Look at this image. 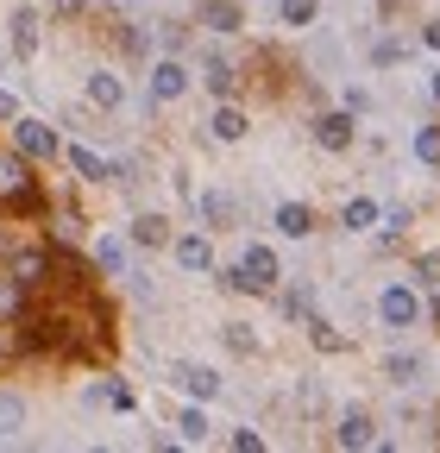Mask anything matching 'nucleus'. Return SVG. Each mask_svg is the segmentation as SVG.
Masks as SVG:
<instances>
[{
  "label": "nucleus",
  "mask_w": 440,
  "mask_h": 453,
  "mask_svg": "<svg viewBox=\"0 0 440 453\" xmlns=\"http://www.w3.org/2000/svg\"><path fill=\"white\" fill-rule=\"evenodd\" d=\"M0 208H38V183H32V157L0 151Z\"/></svg>",
  "instance_id": "obj_1"
},
{
  "label": "nucleus",
  "mask_w": 440,
  "mask_h": 453,
  "mask_svg": "<svg viewBox=\"0 0 440 453\" xmlns=\"http://www.w3.org/2000/svg\"><path fill=\"white\" fill-rule=\"evenodd\" d=\"M13 151H19V157H32V164H44V157H57L64 145H57V127H44V120H26V113H13Z\"/></svg>",
  "instance_id": "obj_2"
},
{
  "label": "nucleus",
  "mask_w": 440,
  "mask_h": 453,
  "mask_svg": "<svg viewBox=\"0 0 440 453\" xmlns=\"http://www.w3.org/2000/svg\"><path fill=\"white\" fill-rule=\"evenodd\" d=\"M239 277H246V296H258V290H277L284 265H277V252H270V246H246V258H239Z\"/></svg>",
  "instance_id": "obj_3"
},
{
  "label": "nucleus",
  "mask_w": 440,
  "mask_h": 453,
  "mask_svg": "<svg viewBox=\"0 0 440 453\" xmlns=\"http://www.w3.org/2000/svg\"><path fill=\"white\" fill-rule=\"evenodd\" d=\"M353 139H359L353 107H334V113H321V120H315V145L321 151H353Z\"/></svg>",
  "instance_id": "obj_4"
},
{
  "label": "nucleus",
  "mask_w": 440,
  "mask_h": 453,
  "mask_svg": "<svg viewBox=\"0 0 440 453\" xmlns=\"http://www.w3.org/2000/svg\"><path fill=\"white\" fill-rule=\"evenodd\" d=\"M377 315H383V327H415L421 321V296L409 290V283H391V290L377 296Z\"/></svg>",
  "instance_id": "obj_5"
},
{
  "label": "nucleus",
  "mask_w": 440,
  "mask_h": 453,
  "mask_svg": "<svg viewBox=\"0 0 440 453\" xmlns=\"http://www.w3.org/2000/svg\"><path fill=\"white\" fill-rule=\"evenodd\" d=\"M0 271H7L13 283H26V290H38V283L50 277V252H44V246H26V252L13 246V258H7V265H0Z\"/></svg>",
  "instance_id": "obj_6"
},
{
  "label": "nucleus",
  "mask_w": 440,
  "mask_h": 453,
  "mask_svg": "<svg viewBox=\"0 0 440 453\" xmlns=\"http://www.w3.org/2000/svg\"><path fill=\"white\" fill-rule=\"evenodd\" d=\"M177 95H189L183 57H157V64H151V101H177Z\"/></svg>",
  "instance_id": "obj_7"
},
{
  "label": "nucleus",
  "mask_w": 440,
  "mask_h": 453,
  "mask_svg": "<svg viewBox=\"0 0 440 453\" xmlns=\"http://www.w3.org/2000/svg\"><path fill=\"white\" fill-rule=\"evenodd\" d=\"M171 384H177V390H189L195 403L220 396V372H208V365H171Z\"/></svg>",
  "instance_id": "obj_8"
},
{
  "label": "nucleus",
  "mask_w": 440,
  "mask_h": 453,
  "mask_svg": "<svg viewBox=\"0 0 440 453\" xmlns=\"http://www.w3.org/2000/svg\"><path fill=\"white\" fill-rule=\"evenodd\" d=\"M171 252H177L183 271H214V246H208V234H171Z\"/></svg>",
  "instance_id": "obj_9"
},
{
  "label": "nucleus",
  "mask_w": 440,
  "mask_h": 453,
  "mask_svg": "<svg viewBox=\"0 0 440 453\" xmlns=\"http://www.w3.org/2000/svg\"><path fill=\"white\" fill-rule=\"evenodd\" d=\"M334 447H377V422H371L365 410H346V416L334 422Z\"/></svg>",
  "instance_id": "obj_10"
},
{
  "label": "nucleus",
  "mask_w": 440,
  "mask_h": 453,
  "mask_svg": "<svg viewBox=\"0 0 440 453\" xmlns=\"http://www.w3.org/2000/svg\"><path fill=\"white\" fill-rule=\"evenodd\" d=\"M208 127H214V139H220V145H239V139L252 133V120H246V113H239L233 101H220V107H214V120H208Z\"/></svg>",
  "instance_id": "obj_11"
},
{
  "label": "nucleus",
  "mask_w": 440,
  "mask_h": 453,
  "mask_svg": "<svg viewBox=\"0 0 440 453\" xmlns=\"http://www.w3.org/2000/svg\"><path fill=\"white\" fill-rule=\"evenodd\" d=\"M201 26L220 32V38H233V32L246 26V13H239V0H208V7H201Z\"/></svg>",
  "instance_id": "obj_12"
},
{
  "label": "nucleus",
  "mask_w": 440,
  "mask_h": 453,
  "mask_svg": "<svg viewBox=\"0 0 440 453\" xmlns=\"http://www.w3.org/2000/svg\"><path fill=\"white\" fill-rule=\"evenodd\" d=\"M201 82H208V95H220V101H233V88H239V70L227 64V57H208V70H201Z\"/></svg>",
  "instance_id": "obj_13"
},
{
  "label": "nucleus",
  "mask_w": 440,
  "mask_h": 453,
  "mask_svg": "<svg viewBox=\"0 0 440 453\" xmlns=\"http://www.w3.org/2000/svg\"><path fill=\"white\" fill-rule=\"evenodd\" d=\"M70 164H76V177H88V183H114V164H107L101 151H88V145H70Z\"/></svg>",
  "instance_id": "obj_14"
},
{
  "label": "nucleus",
  "mask_w": 440,
  "mask_h": 453,
  "mask_svg": "<svg viewBox=\"0 0 440 453\" xmlns=\"http://www.w3.org/2000/svg\"><path fill=\"white\" fill-rule=\"evenodd\" d=\"M88 101H95V107H107V113H114V107L126 101V88H120V76H114V70H95V76H88Z\"/></svg>",
  "instance_id": "obj_15"
},
{
  "label": "nucleus",
  "mask_w": 440,
  "mask_h": 453,
  "mask_svg": "<svg viewBox=\"0 0 440 453\" xmlns=\"http://www.w3.org/2000/svg\"><path fill=\"white\" fill-rule=\"evenodd\" d=\"M277 234H284V240H308V234H315V214H308L302 202H284V208H277Z\"/></svg>",
  "instance_id": "obj_16"
},
{
  "label": "nucleus",
  "mask_w": 440,
  "mask_h": 453,
  "mask_svg": "<svg viewBox=\"0 0 440 453\" xmlns=\"http://www.w3.org/2000/svg\"><path fill=\"white\" fill-rule=\"evenodd\" d=\"M377 214H383V208H377L371 196H353V202L340 208V226H346V234H365V226H377Z\"/></svg>",
  "instance_id": "obj_17"
},
{
  "label": "nucleus",
  "mask_w": 440,
  "mask_h": 453,
  "mask_svg": "<svg viewBox=\"0 0 440 453\" xmlns=\"http://www.w3.org/2000/svg\"><path fill=\"white\" fill-rule=\"evenodd\" d=\"M208 428H214V422H208V410H201V403H189V410L177 416V441H183V447H201V441H208Z\"/></svg>",
  "instance_id": "obj_18"
},
{
  "label": "nucleus",
  "mask_w": 440,
  "mask_h": 453,
  "mask_svg": "<svg viewBox=\"0 0 440 453\" xmlns=\"http://www.w3.org/2000/svg\"><path fill=\"white\" fill-rule=\"evenodd\" d=\"M133 246H171V220H163V214H139L133 220Z\"/></svg>",
  "instance_id": "obj_19"
},
{
  "label": "nucleus",
  "mask_w": 440,
  "mask_h": 453,
  "mask_svg": "<svg viewBox=\"0 0 440 453\" xmlns=\"http://www.w3.org/2000/svg\"><path fill=\"white\" fill-rule=\"evenodd\" d=\"M13 50H19V57H38V13H32V7L13 13Z\"/></svg>",
  "instance_id": "obj_20"
},
{
  "label": "nucleus",
  "mask_w": 440,
  "mask_h": 453,
  "mask_svg": "<svg viewBox=\"0 0 440 453\" xmlns=\"http://www.w3.org/2000/svg\"><path fill=\"white\" fill-rule=\"evenodd\" d=\"M19 315H26V283H13L7 271H0V327L19 321Z\"/></svg>",
  "instance_id": "obj_21"
},
{
  "label": "nucleus",
  "mask_w": 440,
  "mask_h": 453,
  "mask_svg": "<svg viewBox=\"0 0 440 453\" xmlns=\"http://www.w3.org/2000/svg\"><path fill=\"white\" fill-rule=\"evenodd\" d=\"M95 265H101L107 277H133V271H126V240H95Z\"/></svg>",
  "instance_id": "obj_22"
},
{
  "label": "nucleus",
  "mask_w": 440,
  "mask_h": 453,
  "mask_svg": "<svg viewBox=\"0 0 440 453\" xmlns=\"http://www.w3.org/2000/svg\"><path fill=\"white\" fill-rule=\"evenodd\" d=\"M19 428H26V396L0 390V434H19Z\"/></svg>",
  "instance_id": "obj_23"
},
{
  "label": "nucleus",
  "mask_w": 440,
  "mask_h": 453,
  "mask_svg": "<svg viewBox=\"0 0 440 453\" xmlns=\"http://www.w3.org/2000/svg\"><path fill=\"white\" fill-rule=\"evenodd\" d=\"M383 378H391V384H415L421 378V359L415 353H391V359H383Z\"/></svg>",
  "instance_id": "obj_24"
},
{
  "label": "nucleus",
  "mask_w": 440,
  "mask_h": 453,
  "mask_svg": "<svg viewBox=\"0 0 440 453\" xmlns=\"http://www.w3.org/2000/svg\"><path fill=\"white\" fill-rule=\"evenodd\" d=\"M220 340H227V347H233L239 359H252V353H258V334H252L246 321H227V327H220Z\"/></svg>",
  "instance_id": "obj_25"
},
{
  "label": "nucleus",
  "mask_w": 440,
  "mask_h": 453,
  "mask_svg": "<svg viewBox=\"0 0 440 453\" xmlns=\"http://www.w3.org/2000/svg\"><path fill=\"white\" fill-rule=\"evenodd\" d=\"M315 13H321V0H277L284 26H315Z\"/></svg>",
  "instance_id": "obj_26"
},
{
  "label": "nucleus",
  "mask_w": 440,
  "mask_h": 453,
  "mask_svg": "<svg viewBox=\"0 0 440 453\" xmlns=\"http://www.w3.org/2000/svg\"><path fill=\"white\" fill-rule=\"evenodd\" d=\"M201 220H208V226H227V220H233V196L208 189V196H201Z\"/></svg>",
  "instance_id": "obj_27"
},
{
  "label": "nucleus",
  "mask_w": 440,
  "mask_h": 453,
  "mask_svg": "<svg viewBox=\"0 0 440 453\" xmlns=\"http://www.w3.org/2000/svg\"><path fill=\"white\" fill-rule=\"evenodd\" d=\"M308 340H315L321 353H346V334H340V327H327V321H315V315H308Z\"/></svg>",
  "instance_id": "obj_28"
},
{
  "label": "nucleus",
  "mask_w": 440,
  "mask_h": 453,
  "mask_svg": "<svg viewBox=\"0 0 440 453\" xmlns=\"http://www.w3.org/2000/svg\"><path fill=\"white\" fill-rule=\"evenodd\" d=\"M415 157L421 164H440V127H421L415 133Z\"/></svg>",
  "instance_id": "obj_29"
},
{
  "label": "nucleus",
  "mask_w": 440,
  "mask_h": 453,
  "mask_svg": "<svg viewBox=\"0 0 440 453\" xmlns=\"http://www.w3.org/2000/svg\"><path fill=\"white\" fill-rule=\"evenodd\" d=\"M284 315H315V290H308V283L284 296Z\"/></svg>",
  "instance_id": "obj_30"
},
{
  "label": "nucleus",
  "mask_w": 440,
  "mask_h": 453,
  "mask_svg": "<svg viewBox=\"0 0 440 453\" xmlns=\"http://www.w3.org/2000/svg\"><path fill=\"white\" fill-rule=\"evenodd\" d=\"M371 64H403V44L397 38H377L371 44Z\"/></svg>",
  "instance_id": "obj_31"
},
{
  "label": "nucleus",
  "mask_w": 440,
  "mask_h": 453,
  "mask_svg": "<svg viewBox=\"0 0 440 453\" xmlns=\"http://www.w3.org/2000/svg\"><path fill=\"white\" fill-rule=\"evenodd\" d=\"M227 441H233V453H258V447H264V434H258V428H233Z\"/></svg>",
  "instance_id": "obj_32"
},
{
  "label": "nucleus",
  "mask_w": 440,
  "mask_h": 453,
  "mask_svg": "<svg viewBox=\"0 0 440 453\" xmlns=\"http://www.w3.org/2000/svg\"><path fill=\"white\" fill-rule=\"evenodd\" d=\"M403 226H409V208H391V214H383V246H391Z\"/></svg>",
  "instance_id": "obj_33"
},
{
  "label": "nucleus",
  "mask_w": 440,
  "mask_h": 453,
  "mask_svg": "<svg viewBox=\"0 0 440 453\" xmlns=\"http://www.w3.org/2000/svg\"><path fill=\"white\" fill-rule=\"evenodd\" d=\"M415 277H421V283H440V252H428V258H415Z\"/></svg>",
  "instance_id": "obj_34"
},
{
  "label": "nucleus",
  "mask_w": 440,
  "mask_h": 453,
  "mask_svg": "<svg viewBox=\"0 0 440 453\" xmlns=\"http://www.w3.org/2000/svg\"><path fill=\"white\" fill-rule=\"evenodd\" d=\"M107 410H133V390L126 384H107Z\"/></svg>",
  "instance_id": "obj_35"
},
{
  "label": "nucleus",
  "mask_w": 440,
  "mask_h": 453,
  "mask_svg": "<svg viewBox=\"0 0 440 453\" xmlns=\"http://www.w3.org/2000/svg\"><path fill=\"white\" fill-rule=\"evenodd\" d=\"M13 258V234H7V226H0V265H7Z\"/></svg>",
  "instance_id": "obj_36"
},
{
  "label": "nucleus",
  "mask_w": 440,
  "mask_h": 453,
  "mask_svg": "<svg viewBox=\"0 0 440 453\" xmlns=\"http://www.w3.org/2000/svg\"><path fill=\"white\" fill-rule=\"evenodd\" d=\"M50 7H57V13H82V7H88V0H50Z\"/></svg>",
  "instance_id": "obj_37"
},
{
  "label": "nucleus",
  "mask_w": 440,
  "mask_h": 453,
  "mask_svg": "<svg viewBox=\"0 0 440 453\" xmlns=\"http://www.w3.org/2000/svg\"><path fill=\"white\" fill-rule=\"evenodd\" d=\"M13 113H19V101H13V95H0V120H13Z\"/></svg>",
  "instance_id": "obj_38"
},
{
  "label": "nucleus",
  "mask_w": 440,
  "mask_h": 453,
  "mask_svg": "<svg viewBox=\"0 0 440 453\" xmlns=\"http://www.w3.org/2000/svg\"><path fill=\"white\" fill-rule=\"evenodd\" d=\"M421 38H428V50H440V19H434V26H428Z\"/></svg>",
  "instance_id": "obj_39"
},
{
  "label": "nucleus",
  "mask_w": 440,
  "mask_h": 453,
  "mask_svg": "<svg viewBox=\"0 0 440 453\" xmlns=\"http://www.w3.org/2000/svg\"><path fill=\"white\" fill-rule=\"evenodd\" d=\"M428 95H434V101H440V70H434V82H428Z\"/></svg>",
  "instance_id": "obj_40"
},
{
  "label": "nucleus",
  "mask_w": 440,
  "mask_h": 453,
  "mask_svg": "<svg viewBox=\"0 0 440 453\" xmlns=\"http://www.w3.org/2000/svg\"><path fill=\"white\" fill-rule=\"evenodd\" d=\"M0 359H7V334H0Z\"/></svg>",
  "instance_id": "obj_41"
},
{
  "label": "nucleus",
  "mask_w": 440,
  "mask_h": 453,
  "mask_svg": "<svg viewBox=\"0 0 440 453\" xmlns=\"http://www.w3.org/2000/svg\"><path fill=\"white\" fill-rule=\"evenodd\" d=\"M434 170H440V164H434Z\"/></svg>",
  "instance_id": "obj_42"
}]
</instances>
